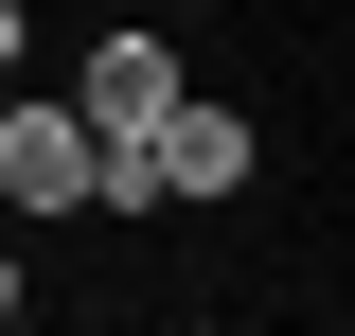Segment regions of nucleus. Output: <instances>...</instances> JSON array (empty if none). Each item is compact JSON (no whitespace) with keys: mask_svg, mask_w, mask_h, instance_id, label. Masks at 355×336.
<instances>
[{"mask_svg":"<svg viewBox=\"0 0 355 336\" xmlns=\"http://www.w3.org/2000/svg\"><path fill=\"white\" fill-rule=\"evenodd\" d=\"M231 195H266V124L231 88H178L142 142H107V195L89 212H231Z\"/></svg>","mask_w":355,"mask_h":336,"instance_id":"f257e3e1","label":"nucleus"},{"mask_svg":"<svg viewBox=\"0 0 355 336\" xmlns=\"http://www.w3.org/2000/svg\"><path fill=\"white\" fill-rule=\"evenodd\" d=\"M0 71H36V0H0Z\"/></svg>","mask_w":355,"mask_h":336,"instance_id":"20e7f679","label":"nucleus"},{"mask_svg":"<svg viewBox=\"0 0 355 336\" xmlns=\"http://www.w3.org/2000/svg\"><path fill=\"white\" fill-rule=\"evenodd\" d=\"M0 106H18V71H0Z\"/></svg>","mask_w":355,"mask_h":336,"instance_id":"39448f33","label":"nucleus"},{"mask_svg":"<svg viewBox=\"0 0 355 336\" xmlns=\"http://www.w3.org/2000/svg\"><path fill=\"white\" fill-rule=\"evenodd\" d=\"M89 195H107V142H89L36 71H18V106H0V230H71Z\"/></svg>","mask_w":355,"mask_h":336,"instance_id":"f03ea898","label":"nucleus"},{"mask_svg":"<svg viewBox=\"0 0 355 336\" xmlns=\"http://www.w3.org/2000/svg\"><path fill=\"white\" fill-rule=\"evenodd\" d=\"M178 88H196V71H178V36H160V18H107V36H71V71H53V106H71L89 142H142V124L178 106Z\"/></svg>","mask_w":355,"mask_h":336,"instance_id":"7ed1b4c3","label":"nucleus"}]
</instances>
